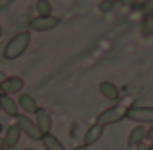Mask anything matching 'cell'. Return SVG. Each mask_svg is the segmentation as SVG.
Segmentation results:
<instances>
[{
	"mask_svg": "<svg viewBox=\"0 0 153 150\" xmlns=\"http://www.w3.org/2000/svg\"><path fill=\"white\" fill-rule=\"evenodd\" d=\"M98 93L104 97V99L112 101V103H118V101L122 99V91L114 85V83H110V81H102V83H100V85H98Z\"/></svg>",
	"mask_w": 153,
	"mask_h": 150,
	"instance_id": "obj_8",
	"label": "cell"
},
{
	"mask_svg": "<svg viewBox=\"0 0 153 150\" xmlns=\"http://www.w3.org/2000/svg\"><path fill=\"white\" fill-rule=\"evenodd\" d=\"M116 4H118V0H102V2L98 4V10H100V12H104V14H106V12H112Z\"/></svg>",
	"mask_w": 153,
	"mask_h": 150,
	"instance_id": "obj_17",
	"label": "cell"
},
{
	"mask_svg": "<svg viewBox=\"0 0 153 150\" xmlns=\"http://www.w3.org/2000/svg\"><path fill=\"white\" fill-rule=\"evenodd\" d=\"M36 12H37V16H51L53 14V6H51L49 0H37Z\"/></svg>",
	"mask_w": 153,
	"mask_h": 150,
	"instance_id": "obj_15",
	"label": "cell"
},
{
	"mask_svg": "<svg viewBox=\"0 0 153 150\" xmlns=\"http://www.w3.org/2000/svg\"><path fill=\"white\" fill-rule=\"evenodd\" d=\"M149 148H151V150H153V142H151V146H149Z\"/></svg>",
	"mask_w": 153,
	"mask_h": 150,
	"instance_id": "obj_27",
	"label": "cell"
},
{
	"mask_svg": "<svg viewBox=\"0 0 153 150\" xmlns=\"http://www.w3.org/2000/svg\"><path fill=\"white\" fill-rule=\"evenodd\" d=\"M30 44H32V32H30V30L18 32L16 36H12L8 40V44L4 46L2 55H4V59H18L27 51Z\"/></svg>",
	"mask_w": 153,
	"mask_h": 150,
	"instance_id": "obj_1",
	"label": "cell"
},
{
	"mask_svg": "<svg viewBox=\"0 0 153 150\" xmlns=\"http://www.w3.org/2000/svg\"><path fill=\"white\" fill-rule=\"evenodd\" d=\"M18 107H20V111H22L24 115H27V117L36 115L37 109H39V105L36 103V99H33L32 95H27V93H20V97H18Z\"/></svg>",
	"mask_w": 153,
	"mask_h": 150,
	"instance_id": "obj_7",
	"label": "cell"
},
{
	"mask_svg": "<svg viewBox=\"0 0 153 150\" xmlns=\"http://www.w3.org/2000/svg\"><path fill=\"white\" fill-rule=\"evenodd\" d=\"M22 150H36V148H22Z\"/></svg>",
	"mask_w": 153,
	"mask_h": 150,
	"instance_id": "obj_25",
	"label": "cell"
},
{
	"mask_svg": "<svg viewBox=\"0 0 153 150\" xmlns=\"http://www.w3.org/2000/svg\"><path fill=\"white\" fill-rule=\"evenodd\" d=\"M128 109H130V107H126L122 101H118V103H114L108 109H104L102 113L96 117V123L102 124V127H106V124H116V123H120V121L126 118Z\"/></svg>",
	"mask_w": 153,
	"mask_h": 150,
	"instance_id": "obj_2",
	"label": "cell"
},
{
	"mask_svg": "<svg viewBox=\"0 0 153 150\" xmlns=\"http://www.w3.org/2000/svg\"><path fill=\"white\" fill-rule=\"evenodd\" d=\"M0 95H4V91H2V85H0Z\"/></svg>",
	"mask_w": 153,
	"mask_h": 150,
	"instance_id": "obj_24",
	"label": "cell"
},
{
	"mask_svg": "<svg viewBox=\"0 0 153 150\" xmlns=\"http://www.w3.org/2000/svg\"><path fill=\"white\" fill-rule=\"evenodd\" d=\"M73 150H86V146H85V144H79V146H75Z\"/></svg>",
	"mask_w": 153,
	"mask_h": 150,
	"instance_id": "obj_20",
	"label": "cell"
},
{
	"mask_svg": "<svg viewBox=\"0 0 153 150\" xmlns=\"http://www.w3.org/2000/svg\"><path fill=\"white\" fill-rule=\"evenodd\" d=\"M102 134H104V127H102V124H98V123H94L88 130L85 132V142H82V144L88 148V146L96 144V142L102 138Z\"/></svg>",
	"mask_w": 153,
	"mask_h": 150,
	"instance_id": "obj_13",
	"label": "cell"
},
{
	"mask_svg": "<svg viewBox=\"0 0 153 150\" xmlns=\"http://www.w3.org/2000/svg\"><path fill=\"white\" fill-rule=\"evenodd\" d=\"M20 138H22V130H20V127H18V124H10V127L6 128V132H4L2 142H4V146H8V148H14V146H18Z\"/></svg>",
	"mask_w": 153,
	"mask_h": 150,
	"instance_id": "obj_10",
	"label": "cell"
},
{
	"mask_svg": "<svg viewBox=\"0 0 153 150\" xmlns=\"http://www.w3.org/2000/svg\"><path fill=\"white\" fill-rule=\"evenodd\" d=\"M61 24V18H57V16H36V18L30 20V24H27V30L30 32H51V30H55V28Z\"/></svg>",
	"mask_w": 153,
	"mask_h": 150,
	"instance_id": "obj_3",
	"label": "cell"
},
{
	"mask_svg": "<svg viewBox=\"0 0 153 150\" xmlns=\"http://www.w3.org/2000/svg\"><path fill=\"white\" fill-rule=\"evenodd\" d=\"M16 124L20 127V130H22V134H26V136H30L32 140H41V138H43V132L39 130V127L36 124V121H32V118L27 117V115L20 113L18 117H16Z\"/></svg>",
	"mask_w": 153,
	"mask_h": 150,
	"instance_id": "obj_4",
	"label": "cell"
},
{
	"mask_svg": "<svg viewBox=\"0 0 153 150\" xmlns=\"http://www.w3.org/2000/svg\"><path fill=\"white\" fill-rule=\"evenodd\" d=\"M0 111L8 117L16 118L20 115V107H18V101H14L12 95H0Z\"/></svg>",
	"mask_w": 153,
	"mask_h": 150,
	"instance_id": "obj_9",
	"label": "cell"
},
{
	"mask_svg": "<svg viewBox=\"0 0 153 150\" xmlns=\"http://www.w3.org/2000/svg\"><path fill=\"white\" fill-rule=\"evenodd\" d=\"M6 77H8V75H6V73H2V71H0V83L4 81V79H6Z\"/></svg>",
	"mask_w": 153,
	"mask_h": 150,
	"instance_id": "obj_21",
	"label": "cell"
},
{
	"mask_svg": "<svg viewBox=\"0 0 153 150\" xmlns=\"http://www.w3.org/2000/svg\"><path fill=\"white\" fill-rule=\"evenodd\" d=\"M0 38H2V26H0Z\"/></svg>",
	"mask_w": 153,
	"mask_h": 150,
	"instance_id": "obj_26",
	"label": "cell"
},
{
	"mask_svg": "<svg viewBox=\"0 0 153 150\" xmlns=\"http://www.w3.org/2000/svg\"><path fill=\"white\" fill-rule=\"evenodd\" d=\"M36 117V124L39 127V130L43 132V134H47V132H51V127H53V121H51V115L47 113L45 109H37V113L33 115Z\"/></svg>",
	"mask_w": 153,
	"mask_h": 150,
	"instance_id": "obj_11",
	"label": "cell"
},
{
	"mask_svg": "<svg viewBox=\"0 0 153 150\" xmlns=\"http://www.w3.org/2000/svg\"><path fill=\"white\" fill-rule=\"evenodd\" d=\"M0 150H14V148H8V146H4V144H0Z\"/></svg>",
	"mask_w": 153,
	"mask_h": 150,
	"instance_id": "obj_22",
	"label": "cell"
},
{
	"mask_svg": "<svg viewBox=\"0 0 153 150\" xmlns=\"http://www.w3.org/2000/svg\"><path fill=\"white\" fill-rule=\"evenodd\" d=\"M145 134H147V130L143 128V124H137V127H134V128L130 130V134H128V146H130V148H137L140 144H143Z\"/></svg>",
	"mask_w": 153,
	"mask_h": 150,
	"instance_id": "obj_12",
	"label": "cell"
},
{
	"mask_svg": "<svg viewBox=\"0 0 153 150\" xmlns=\"http://www.w3.org/2000/svg\"><path fill=\"white\" fill-rule=\"evenodd\" d=\"M141 30H143L145 36H153V10L143 16V20H141Z\"/></svg>",
	"mask_w": 153,
	"mask_h": 150,
	"instance_id": "obj_16",
	"label": "cell"
},
{
	"mask_svg": "<svg viewBox=\"0 0 153 150\" xmlns=\"http://www.w3.org/2000/svg\"><path fill=\"white\" fill-rule=\"evenodd\" d=\"M2 85V91H4V95H16V93H22L24 91V85H26V81H24L22 77H18V75H8V77L4 79V81L0 83Z\"/></svg>",
	"mask_w": 153,
	"mask_h": 150,
	"instance_id": "obj_6",
	"label": "cell"
},
{
	"mask_svg": "<svg viewBox=\"0 0 153 150\" xmlns=\"http://www.w3.org/2000/svg\"><path fill=\"white\" fill-rule=\"evenodd\" d=\"M2 130H4V127H2V123H0V134H2Z\"/></svg>",
	"mask_w": 153,
	"mask_h": 150,
	"instance_id": "obj_23",
	"label": "cell"
},
{
	"mask_svg": "<svg viewBox=\"0 0 153 150\" xmlns=\"http://www.w3.org/2000/svg\"><path fill=\"white\" fill-rule=\"evenodd\" d=\"M41 144L45 146V150H67V148L63 146V142L59 140L57 136H53L51 132L43 134V138H41Z\"/></svg>",
	"mask_w": 153,
	"mask_h": 150,
	"instance_id": "obj_14",
	"label": "cell"
},
{
	"mask_svg": "<svg viewBox=\"0 0 153 150\" xmlns=\"http://www.w3.org/2000/svg\"><path fill=\"white\" fill-rule=\"evenodd\" d=\"M137 150H151V148H149L147 144H140V146H137Z\"/></svg>",
	"mask_w": 153,
	"mask_h": 150,
	"instance_id": "obj_19",
	"label": "cell"
},
{
	"mask_svg": "<svg viewBox=\"0 0 153 150\" xmlns=\"http://www.w3.org/2000/svg\"><path fill=\"white\" fill-rule=\"evenodd\" d=\"M128 121H134L137 124H153V107H140V105H134L128 109L126 115Z\"/></svg>",
	"mask_w": 153,
	"mask_h": 150,
	"instance_id": "obj_5",
	"label": "cell"
},
{
	"mask_svg": "<svg viewBox=\"0 0 153 150\" xmlns=\"http://www.w3.org/2000/svg\"><path fill=\"white\" fill-rule=\"evenodd\" d=\"M145 138L153 142V127H151V128H149V130H147V134H145Z\"/></svg>",
	"mask_w": 153,
	"mask_h": 150,
	"instance_id": "obj_18",
	"label": "cell"
}]
</instances>
